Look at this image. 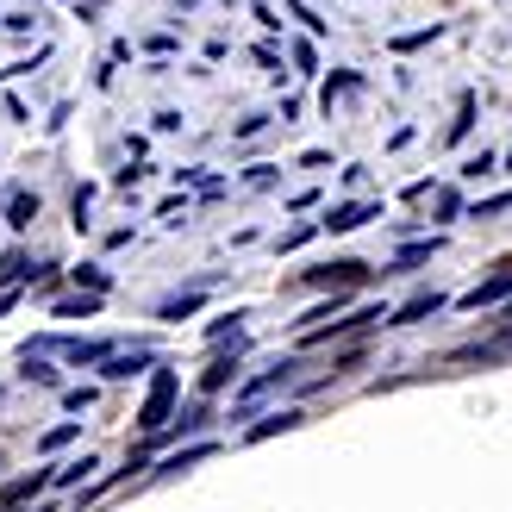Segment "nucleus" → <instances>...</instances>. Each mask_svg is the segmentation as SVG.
Wrapping results in <instances>:
<instances>
[{
    "label": "nucleus",
    "instance_id": "nucleus-22",
    "mask_svg": "<svg viewBox=\"0 0 512 512\" xmlns=\"http://www.w3.org/2000/svg\"><path fill=\"white\" fill-rule=\"evenodd\" d=\"M7 512H25V506H7Z\"/></svg>",
    "mask_w": 512,
    "mask_h": 512
},
{
    "label": "nucleus",
    "instance_id": "nucleus-8",
    "mask_svg": "<svg viewBox=\"0 0 512 512\" xmlns=\"http://www.w3.org/2000/svg\"><path fill=\"white\" fill-rule=\"evenodd\" d=\"M300 425V413H288V406H281V413H269V419H256L250 431H244V444H263V438H275V431H294Z\"/></svg>",
    "mask_w": 512,
    "mask_h": 512
},
{
    "label": "nucleus",
    "instance_id": "nucleus-12",
    "mask_svg": "<svg viewBox=\"0 0 512 512\" xmlns=\"http://www.w3.org/2000/svg\"><path fill=\"white\" fill-rule=\"evenodd\" d=\"M25 381H38V388H57V369H50L44 356H32V350H25Z\"/></svg>",
    "mask_w": 512,
    "mask_h": 512
},
{
    "label": "nucleus",
    "instance_id": "nucleus-21",
    "mask_svg": "<svg viewBox=\"0 0 512 512\" xmlns=\"http://www.w3.org/2000/svg\"><path fill=\"white\" fill-rule=\"evenodd\" d=\"M506 207H512V194H494V200H481V207H475V219L481 213H506Z\"/></svg>",
    "mask_w": 512,
    "mask_h": 512
},
{
    "label": "nucleus",
    "instance_id": "nucleus-20",
    "mask_svg": "<svg viewBox=\"0 0 512 512\" xmlns=\"http://www.w3.org/2000/svg\"><path fill=\"white\" fill-rule=\"evenodd\" d=\"M488 169H494V150H481V157L463 163V175H488Z\"/></svg>",
    "mask_w": 512,
    "mask_h": 512
},
{
    "label": "nucleus",
    "instance_id": "nucleus-17",
    "mask_svg": "<svg viewBox=\"0 0 512 512\" xmlns=\"http://www.w3.org/2000/svg\"><path fill=\"white\" fill-rule=\"evenodd\" d=\"M88 469H100V463H94V456H82V463H69V469H57V481H63V488H69V481H82Z\"/></svg>",
    "mask_w": 512,
    "mask_h": 512
},
{
    "label": "nucleus",
    "instance_id": "nucleus-5",
    "mask_svg": "<svg viewBox=\"0 0 512 512\" xmlns=\"http://www.w3.org/2000/svg\"><path fill=\"white\" fill-rule=\"evenodd\" d=\"M294 381V363H275L269 375H256V381H244V394H238V406H256L263 394H275V388H288Z\"/></svg>",
    "mask_w": 512,
    "mask_h": 512
},
{
    "label": "nucleus",
    "instance_id": "nucleus-16",
    "mask_svg": "<svg viewBox=\"0 0 512 512\" xmlns=\"http://www.w3.org/2000/svg\"><path fill=\"white\" fill-rule=\"evenodd\" d=\"M63 444H75V425H50L44 431V450H63Z\"/></svg>",
    "mask_w": 512,
    "mask_h": 512
},
{
    "label": "nucleus",
    "instance_id": "nucleus-11",
    "mask_svg": "<svg viewBox=\"0 0 512 512\" xmlns=\"http://www.w3.org/2000/svg\"><path fill=\"white\" fill-rule=\"evenodd\" d=\"M32 219H38V200H32V194H13V200H7V225L19 232V225H32Z\"/></svg>",
    "mask_w": 512,
    "mask_h": 512
},
{
    "label": "nucleus",
    "instance_id": "nucleus-19",
    "mask_svg": "<svg viewBox=\"0 0 512 512\" xmlns=\"http://www.w3.org/2000/svg\"><path fill=\"white\" fill-rule=\"evenodd\" d=\"M0 281H25V256H19V250L7 256V263H0Z\"/></svg>",
    "mask_w": 512,
    "mask_h": 512
},
{
    "label": "nucleus",
    "instance_id": "nucleus-1",
    "mask_svg": "<svg viewBox=\"0 0 512 512\" xmlns=\"http://www.w3.org/2000/svg\"><path fill=\"white\" fill-rule=\"evenodd\" d=\"M169 413H175V369H157L150 375V394H144V413H138V431L157 438V431H169Z\"/></svg>",
    "mask_w": 512,
    "mask_h": 512
},
{
    "label": "nucleus",
    "instance_id": "nucleus-3",
    "mask_svg": "<svg viewBox=\"0 0 512 512\" xmlns=\"http://www.w3.org/2000/svg\"><path fill=\"white\" fill-rule=\"evenodd\" d=\"M381 207H375V200H344V207H331L319 225H325V232H356V225H363V219H375Z\"/></svg>",
    "mask_w": 512,
    "mask_h": 512
},
{
    "label": "nucleus",
    "instance_id": "nucleus-6",
    "mask_svg": "<svg viewBox=\"0 0 512 512\" xmlns=\"http://www.w3.org/2000/svg\"><path fill=\"white\" fill-rule=\"evenodd\" d=\"M306 281H319V288H331V281H338V288H356V281H369V263H325V269H313Z\"/></svg>",
    "mask_w": 512,
    "mask_h": 512
},
{
    "label": "nucleus",
    "instance_id": "nucleus-4",
    "mask_svg": "<svg viewBox=\"0 0 512 512\" xmlns=\"http://www.w3.org/2000/svg\"><path fill=\"white\" fill-rule=\"evenodd\" d=\"M512 294V263L494 275V281H481V288H469L463 300H456V306H469V313H481V306H494V300H506Z\"/></svg>",
    "mask_w": 512,
    "mask_h": 512
},
{
    "label": "nucleus",
    "instance_id": "nucleus-14",
    "mask_svg": "<svg viewBox=\"0 0 512 512\" xmlns=\"http://www.w3.org/2000/svg\"><path fill=\"white\" fill-rule=\"evenodd\" d=\"M100 306V294H82V300H57V319H88Z\"/></svg>",
    "mask_w": 512,
    "mask_h": 512
},
{
    "label": "nucleus",
    "instance_id": "nucleus-9",
    "mask_svg": "<svg viewBox=\"0 0 512 512\" xmlns=\"http://www.w3.org/2000/svg\"><path fill=\"white\" fill-rule=\"evenodd\" d=\"M238 350H244V344H238ZM238 350H232V356H213L207 375H200V388H225V381L238 375Z\"/></svg>",
    "mask_w": 512,
    "mask_h": 512
},
{
    "label": "nucleus",
    "instance_id": "nucleus-18",
    "mask_svg": "<svg viewBox=\"0 0 512 512\" xmlns=\"http://www.w3.org/2000/svg\"><path fill=\"white\" fill-rule=\"evenodd\" d=\"M75 281H88V288L100 294V288H107V269H94V263H82V269H75Z\"/></svg>",
    "mask_w": 512,
    "mask_h": 512
},
{
    "label": "nucleus",
    "instance_id": "nucleus-7",
    "mask_svg": "<svg viewBox=\"0 0 512 512\" xmlns=\"http://www.w3.org/2000/svg\"><path fill=\"white\" fill-rule=\"evenodd\" d=\"M438 306H444V294H438V288H425V294H413V300H406V306H400V313H394L388 325H419L425 313H438Z\"/></svg>",
    "mask_w": 512,
    "mask_h": 512
},
{
    "label": "nucleus",
    "instance_id": "nucleus-13",
    "mask_svg": "<svg viewBox=\"0 0 512 512\" xmlns=\"http://www.w3.org/2000/svg\"><path fill=\"white\" fill-rule=\"evenodd\" d=\"M194 306H200V294H175V300H163V306H157V319H188Z\"/></svg>",
    "mask_w": 512,
    "mask_h": 512
},
{
    "label": "nucleus",
    "instance_id": "nucleus-15",
    "mask_svg": "<svg viewBox=\"0 0 512 512\" xmlns=\"http://www.w3.org/2000/svg\"><path fill=\"white\" fill-rule=\"evenodd\" d=\"M431 250H438V238H431V244H406L394 269H413V263H425V256H431Z\"/></svg>",
    "mask_w": 512,
    "mask_h": 512
},
{
    "label": "nucleus",
    "instance_id": "nucleus-2",
    "mask_svg": "<svg viewBox=\"0 0 512 512\" xmlns=\"http://www.w3.org/2000/svg\"><path fill=\"white\" fill-rule=\"evenodd\" d=\"M144 369H163V356L157 350H113L107 356V369H100V375H107V381H132V375H144Z\"/></svg>",
    "mask_w": 512,
    "mask_h": 512
},
{
    "label": "nucleus",
    "instance_id": "nucleus-10",
    "mask_svg": "<svg viewBox=\"0 0 512 512\" xmlns=\"http://www.w3.org/2000/svg\"><path fill=\"white\" fill-rule=\"evenodd\" d=\"M200 456H213V444H194V450H175V456H163V475H182V469H194Z\"/></svg>",
    "mask_w": 512,
    "mask_h": 512
}]
</instances>
